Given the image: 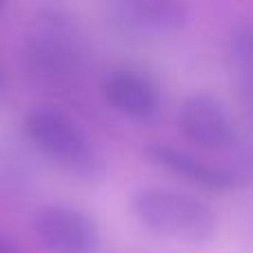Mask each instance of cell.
Wrapping results in <instances>:
<instances>
[{"label": "cell", "mask_w": 253, "mask_h": 253, "mask_svg": "<svg viewBox=\"0 0 253 253\" xmlns=\"http://www.w3.org/2000/svg\"><path fill=\"white\" fill-rule=\"evenodd\" d=\"M178 123L182 133L191 142L209 151L227 149L236 140V125L231 111L218 96L211 93H191L189 98H184Z\"/></svg>", "instance_id": "obj_5"}, {"label": "cell", "mask_w": 253, "mask_h": 253, "mask_svg": "<svg viewBox=\"0 0 253 253\" xmlns=\"http://www.w3.org/2000/svg\"><path fill=\"white\" fill-rule=\"evenodd\" d=\"M111 22L135 38H167L187 25V7L171 0H120L107 7Z\"/></svg>", "instance_id": "obj_4"}, {"label": "cell", "mask_w": 253, "mask_h": 253, "mask_svg": "<svg viewBox=\"0 0 253 253\" xmlns=\"http://www.w3.org/2000/svg\"><path fill=\"white\" fill-rule=\"evenodd\" d=\"M131 213L149 233L187 245H205L218 231V218L202 198L180 189L147 184L131 193Z\"/></svg>", "instance_id": "obj_1"}, {"label": "cell", "mask_w": 253, "mask_h": 253, "mask_svg": "<svg viewBox=\"0 0 253 253\" xmlns=\"http://www.w3.org/2000/svg\"><path fill=\"white\" fill-rule=\"evenodd\" d=\"M0 84H2V80H0Z\"/></svg>", "instance_id": "obj_12"}, {"label": "cell", "mask_w": 253, "mask_h": 253, "mask_svg": "<svg viewBox=\"0 0 253 253\" xmlns=\"http://www.w3.org/2000/svg\"><path fill=\"white\" fill-rule=\"evenodd\" d=\"M147 156L153 165L162 167L165 171L178 175V178H182L184 182L193 184V187L205 189V191L222 193L236 187V180L229 171L209 165V162H202L200 158H196L193 153L184 151V149L158 142L147 149Z\"/></svg>", "instance_id": "obj_8"}, {"label": "cell", "mask_w": 253, "mask_h": 253, "mask_svg": "<svg viewBox=\"0 0 253 253\" xmlns=\"http://www.w3.org/2000/svg\"><path fill=\"white\" fill-rule=\"evenodd\" d=\"M78 49V31L69 16L60 11H49L36 16L31 31V56L49 71H65L76 62Z\"/></svg>", "instance_id": "obj_6"}, {"label": "cell", "mask_w": 253, "mask_h": 253, "mask_svg": "<svg viewBox=\"0 0 253 253\" xmlns=\"http://www.w3.org/2000/svg\"><path fill=\"white\" fill-rule=\"evenodd\" d=\"M227 60L236 80H253V22L236 27L227 40Z\"/></svg>", "instance_id": "obj_9"}, {"label": "cell", "mask_w": 253, "mask_h": 253, "mask_svg": "<svg viewBox=\"0 0 253 253\" xmlns=\"http://www.w3.org/2000/svg\"><path fill=\"white\" fill-rule=\"evenodd\" d=\"M0 253H22V251L11 238L4 236V233H0Z\"/></svg>", "instance_id": "obj_11"}, {"label": "cell", "mask_w": 253, "mask_h": 253, "mask_svg": "<svg viewBox=\"0 0 253 253\" xmlns=\"http://www.w3.org/2000/svg\"><path fill=\"white\" fill-rule=\"evenodd\" d=\"M25 133L44 158L69 175L80 180H102L105 158L96 149L83 126L67 114L51 107L34 109L25 118Z\"/></svg>", "instance_id": "obj_2"}, {"label": "cell", "mask_w": 253, "mask_h": 253, "mask_svg": "<svg viewBox=\"0 0 253 253\" xmlns=\"http://www.w3.org/2000/svg\"><path fill=\"white\" fill-rule=\"evenodd\" d=\"M105 96L118 114L133 120L151 118L162 105L158 83L135 69H120L111 74L105 80Z\"/></svg>", "instance_id": "obj_7"}, {"label": "cell", "mask_w": 253, "mask_h": 253, "mask_svg": "<svg viewBox=\"0 0 253 253\" xmlns=\"http://www.w3.org/2000/svg\"><path fill=\"white\" fill-rule=\"evenodd\" d=\"M238 96H240V107L247 123L253 129V80H242L238 83Z\"/></svg>", "instance_id": "obj_10"}, {"label": "cell", "mask_w": 253, "mask_h": 253, "mask_svg": "<svg viewBox=\"0 0 253 253\" xmlns=\"http://www.w3.org/2000/svg\"><path fill=\"white\" fill-rule=\"evenodd\" d=\"M38 240L53 253H93L100 245V229L87 211L71 205H44L34 215Z\"/></svg>", "instance_id": "obj_3"}]
</instances>
